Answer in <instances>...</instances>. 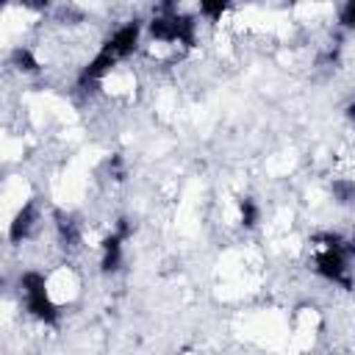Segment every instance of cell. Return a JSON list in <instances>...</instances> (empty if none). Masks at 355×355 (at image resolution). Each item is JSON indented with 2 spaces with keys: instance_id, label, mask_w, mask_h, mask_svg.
I'll return each instance as SVG.
<instances>
[{
  "instance_id": "obj_1",
  "label": "cell",
  "mask_w": 355,
  "mask_h": 355,
  "mask_svg": "<svg viewBox=\"0 0 355 355\" xmlns=\"http://www.w3.org/2000/svg\"><path fill=\"white\" fill-rule=\"evenodd\" d=\"M338 25L347 31H355V3H347L338 8Z\"/></svg>"
}]
</instances>
